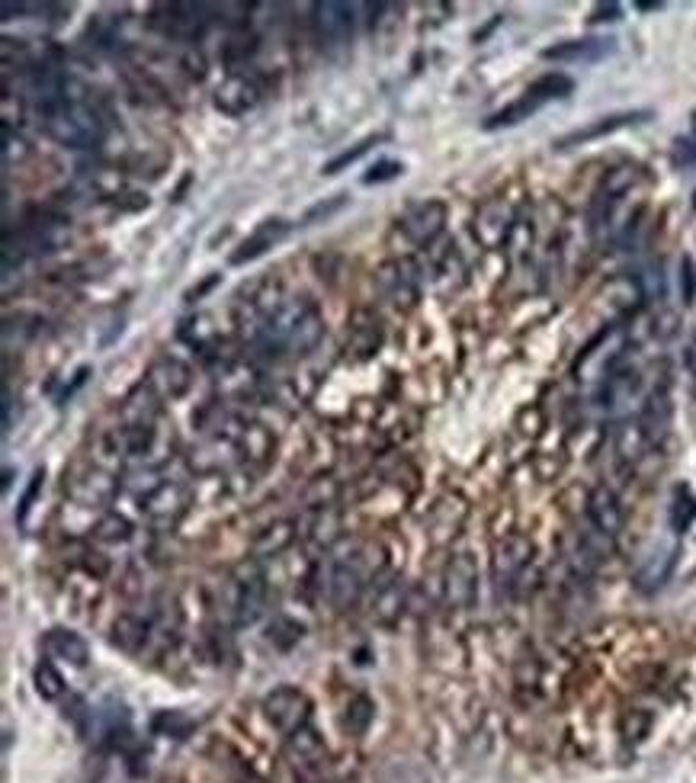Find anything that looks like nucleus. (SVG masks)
Masks as SVG:
<instances>
[{"label":"nucleus","instance_id":"obj_1","mask_svg":"<svg viewBox=\"0 0 696 783\" xmlns=\"http://www.w3.org/2000/svg\"><path fill=\"white\" fill-rule=\"evenodd\" d=\"M33 110L39 116V126L45 129V135L55 138V142L65 148H74V151L94 148L103 138L100 113L84 97L68 94V90L61 97L33 103Z\"/></svg>","mask_w":696,"mask_h":783},{"label":"nucleus","instance_id":"obj_2","mask_svg":"<svg viewBox=\"0 0 696 783\" xmlns=\"http://www.w3.org/2000/svg\"><path fill=\"white\" fill-rule=\"evenodd\" d=\"M533 565V540L523 533H507L494 546V556H491V578H494V588H498L501 597L517 594L523 575L527 568Z\"/></svg>","mask_w":696,"mask_h":783},{"label":"nucleus","instance_id":"obj_3","mask_svg":"<svg viewBox=\"0 0 696 783\" xmlns=\"http://www.w3.org/2000/svg\"><path fill=\"white\" fill-rule=\"evenodd\" d=\"M376 286H379V293L401 312L414 309L417 299H421V273H417V264L408 257L382 264L376 273Z\"/></svg>","mask_w":696,"mask_h":783},{"label":"nucleus","instance_id":"obj_4","mask_svg":"<svg viewBox=\"0 0 696 783\" xmlns=\"http://www.w3.org/2000/svg\"><path fill=\"white\" fill-rule=\"evenodd\" d=\"M264 716L276 732L292 735L296 729L308 726V719H312V700L299 687H276L264 697Z\"/></svg>","mask_w":696,"mask_h":783},{"label":"nucleus","instance_id":"obj_5","mask_svg":"<svg viewBox=\"0 0 696 783\" xmlns=\"http://www.w3.org/2000/svg\"><path fill=\"white\" fill-rule=\"evenodd\" d=\"M119 491V479L113 472H106L94 463L87 466H77L71 472V482H68V495L74 508H106Z\"/></svg>","mask_w":696,"mask_h":783},{"label":"nucleus","instance_id":"obj_6","mask_svg":"<svg viewBox=\"0 0 696 783\" xmlns=\"http://www.w3.org/2000/svg\"><path fill=\"white\" fill-rule=\"evenodd\" d=\"M478 597V562L472 552H453L443 568V601L450 610H469Z\"/></svg>","mask_w":696,"mask_h":783},{"label":"nucleus","instance_id":"obj_7","mask_svg":"<svg viewBox=\"0 0 696 783\" xmlns=\"http://www.w3.org/2000/svg\"><path fill=\"white\" fill-rule=\"evenodd\" d=\"M190 511V491L183 482H170L164 479L151 495L142 501V514L151 527H161L170 530L180 524V517Z\"/></svg>","mask_w":696,"mask_h":783},{"label":"nucleus","instance_id":"obj_8","mask_svg":"<svg viewBox=\"0 0 696 783\" xmlns=\"http://www.w3.org/2000/svg\"><path fill=\"white\" fill-rule=\"evenodd\" d=\"M636 180H639V167H632V164H623V167H613V171H607V177L600 180V187L594 193V203H591L594 228H603L613 219L616 206H620L623 196L636 187Z\"/></svg>","mask_w":696,"mask_h":783},{"label":"nucleus","instance_id":"obj_9","mask_svg":"<svg viewBox=\"0 0 696 783\" xmlns=\"http://www.w3.org/2000/svg\"><path fill=\"white\" fill-rule=\"evenodd\" d=\"M514 228H517L514 206H510L507 199H491V203L478 209V216L472 222V235L482 248L494 251V248H501L504 241H510Z\"/></svg>","mask_w":696,"mask_h":783},{"label":"nucleus","instance_id":"obj_10","mask_svg":"<svg viewBox=\"0 0 696 783\" xmlns=\"http://www.w3.org/2000/svg\"><path fill=\"white\" fill-rule=\"evenodd\" d=\"M443 225H446V206L440 199H427V203L411 206L405 216L398 219V232L405 235L414 248H427V244L437 241Z\"/></svg>","mask_w":696,"mask_h":783},{"label":"nucleus","instance_id":"obj_11","mask_svg":"<svg viewBox=\"0 0 696 783\" xmlns=\"http://www.w3.org/2000/svg\"><path fill=\"white\" fill-rule=\"evenodd\" d=\"M373 581V620L379 626H395L401 613L408 610V588L405 578L395 572H379Z\"/></svg>","mask_w":696,"mask_h":783},{"label":"nucleus","instance_id":"obj_12","mask_svg":"<svg viewBox=\"0 0 696 783\" xmlns=\"http://www.w3.org/2000/svg\"><path fill=\"white\" fill-rule=\"evenodd\" d=\"M587 520H591V527L600 530L603 536H610V540H616L626 524V511L620 504V495H616L613 488L607 485H597L591 488V495H587Z\"/></svg>","mask_w":696,"mask_h":783},{"label":"nucleus","instance_id":"obj_13","mask_svg":"<svg viewBox=\"0 0 696 783\" xmlns=\"http://www.w3.org/2000/svg\"><path fill=\"white\" fill-rule=\"evenodd\" d=\"M639 395H642V373L616 366L600 389V405L610 414H626L632 408V402H639Z\"/></svg>","mask_w":696,"mask_h":783},{"label":"nucleus","instance_id":"obj_14","mask_svg":"<svg viewBox=\"0 0 696 783\" xmlns=\"http://www.w3.org/2000/svg\"><path fill=\"white\" fill-rule=\"evenodd\" d=\"M260 100V87L247 74H231L219 87H215V110H222L225 116H244L247 110H254Z\"/></svg>","mask_w":696,"mask_h":783},{"label":"nucleus","instance_id":"obj_15","mask_svg":"<svg viewBox=\"0 0 696 783\" xmlns=\"http://www.w3.org/2000/svg\"><path fill=\"white\" fill-rule=\"evenodd\" d=\"M299 530L312 546L331 549L340 540V533H344V517H340L337 504H328V508H308Z\"/></svg>","mask_w":696,"mask_h":783},{"label":"nucleus","instance_id":"obj_16","mask_svg":"<svg viewBox=\"0 0 696 783\" xmlns=\"http://www.w3.org/2000/svg\"><path fill=\"white\" fill-rule=\"evenodd\" d=\"M148 386L161 395V402H164V398H170V402H174V398H183L190 392V386H193L190 366L174 360V357H161L148 370Z\"/></svg>","mask_w":696,"mask_h":783},{"label":"nucleus","instance_id":"obj_17","mask_svg":"<svg viewBox=\"0 0 696 783\" xmlns=\"http://www.w3.org/2000/svg\"><path fill=\"white\" fill-rule=\"evenodd\" d=\"M158 411H161V395L148 382H142V386H135L126 395V402L119 408V418L122 427H148V424H158Z\"/></svg>","mask_w":696,"mask_h":783},{"label":"nucleus","instance_id":"obj_18","mask_svg":"<svg viewBox=\"0 0 696 783\" xmlns=\"http://www.w3.org/2000/svg\"><path fill=\"white\" fill-rule=\"evenodd\" d=\"M315 29L324 42H344L353 29V7L350 4H334V0L315 4Z\"/></svg>","mask_w":696,"mask_h":783},{"label":"nucleus","instance_id":"obj_19","mask_svg":"<svg viewBox=\"0 0 696 783\" xmlns=\"http://www.w3.org/2000/svg\"><path fill=\"white\" fill-rule=\"evenodd\" d=\"M273 434L267 431L264 424H244L238 427V456L244 463H251L257 469H264L270 459H273Z\"/></svg>","mask_w":696,"mask_h":783},{"label":"nucleus","instance_id":"obj_20","mask_svg":"<svg viewBox=\"0 0 696 783\" xmlns=\"http://www.w3.org/2000/svg\"><path fill=\"white\" fill-rule=\"evenodd\" d=\"M616 49L613 39H571V42H559V45H549L543 52V58L549 61H600L607 58Z\"/></svg>","mask_w":696,"mask_h":783},{"label":"nucleus","instance_id":"obj_21","mask_svg":"<svg viewBox=\"0 0 696 783\" xmlns=\"http://www.w3.org/2000/svg\"><path fill=\"white\" fill-rule=\"evenodd\" d=\"M652 113H616V116H600L597 122H591V126L584 129H575L568 132L565 138H559V148H571V145H584V142H594V138H603L610 132H620L626 126H632V122H642L648 119Z\"/></svg>","mask_w":696,"mask_h":783},{"label":"nucleus","instance_id":"obj_22","mask_svg":"<svg viewBox=\"0 0 696 783\" xmlns=\"http://www.w3.org/2000/svg\"><path fill=\"white\" fill-rule=\"evenodd\" d=\"M296 524L292 520H276V524H267L264 530H257L254 543H251V552L254 559H273V556H283V552L292 546V540H296Z\"/></svg>","mask_w":696,"mask_h":783},{"label":"nucleus","instance_id":"obj_23","mask_svg":"<svg viewBox=\"0 0 696 783\" xmlns=\"http://www.w3.org/2000/svg\"><path fill=\"white\" fill-rule=\"evenodd\" d=\"M45 652H49L52 658H58V662L74 665V668H84L87 658H90L87 642L77 633H71V629H49V636H45Z\"/></svg>","mask_w":696,"mask_h":783},{"label":"nucleus","instance_id":"obj_24","mask_svg":"<svg viewBox=\"0 0 696 783\" xmlns=\"http://www.w3.org/2000/svg\"><path fill=\"white\" fill-rule=\"evenodd\" d=\"M286 235V222L283 219H270V222H264L257 228V232L247 238L241 248L231 254V264L235 267H241V264H247V260H257L260 254H267L276 241H280Z\"/></svg>","mask_w":696,"mask_h":783},{"label":"nucleus","instance_id":"obj_25","mask_svg":"<svg viewBox=\"0 0 696 783\" xmlns=\"http://www.w3.org/2000/svg\"><path fill=\"white\" fill-rule=\"evenodd\" d=\"M668 421H671V402H668V392L658 389V392L648 395V402H645V408H642L639 424H642L645 437L652 440V443H658V440L664 437V431H668Z\"/></svg>","mask_w":696,"mask_h":783},{"label":"nucleus","instance_id":"obj_26","mask_svg":"<svg viewBox=\"0 0 696 783\" xmlns=\"http://www.w3.org/2000/svg\"><path fill=\"white\" fill-rule=\"evenodd\" d=\"M321 334H324V321H321V315L312 309L308 312L299 325H296V331L289 334V341H286V353L289 357H302V353H312L315 347H318V341H321Z\"/></svg>","mask_w":696,"mask_h":783},{"label":"nucleus","instance_id":"obj_27","mask_svg":"<svg viewBox=\"0 0 696 783\" xmlns=\"http://www.w3.org/2000/svg\"><path fill=\"white\" fill-rule=\"evenodd\" d=\"M97 546H126L132 540V524L122 514H103L94 524Z\"/></svg>","mask_w":696,"mask_h":783},{"label":"nucleus","instance_id":"obj_28","mask_svg":"<svg viewBox=\"0 0 696 783\" xmlns=\"http://www.w3.org/2000/svg\"><path fill=\"white\" fill-rule=\"evenodd\" d=\"M539 100H533L530 94L527 97H520L517 103H510V106H504V110H498V113H491L488 119H485V129L488 132H494V129H507V126H517V122H523V119H530L536 110H539Z\"/></svg>","mask_w":696,"mask_h":783},{"label":"nucleus","instance_id":"obj_29","mask_svg":"<svg viewBox=\"0 0 696 783\" xmlns=\"http://www.w3.org/2000/svg\"><path fill=\"white\" fill-rule=\"evenodd\" d=\"M571 90H575V81L568 78V74H543L539 81H533L530 87H527V94L533 97V100H539V103H552V100H562V97H568Z\"/></svg>","mask_w":696,"mask_h":783},{"label":"nucleus","instance_id":"obj_30","mask_svg":"<svg viewBox=\"0 0 696 783\" xmlns=\"http://www.w3.org/2000/svg\"><path fill=\"white\" fill-rule=\"evenodd\" d=\"M652 447V440L645 437L642 424H623L620 431H616V453H620L623 463H636V459Z\"/></svg>","mask_w":696,"mask_h":783},{"label":"nucleus","instance_id":"obj_31","mask_svg":"<svg viewBox=\"0 0 696 783\" xmlns=\"http://www.w3.org/2000/svg\"><path fill=\"white\" fill-rule=\"evenodd\" d=\"M668 517H671L674 533H687V530H690V524L696 520V498L690 495V488H677V491H674Z\"/></svg>","mask_w":696,"mask_h":783},{"label":"nucleus","instance_id":"obj_32","mask_svg":"<svg viewBox=\"0 0 696 783\" xmlns=\"http://www.w3.org/2000/svg\"><path fill=\"white\" fill-rule=\"evenodd\" d=\"M382 344V331H379V321H357L350 325V350H360V357H373Z\"/></svg>","mask_w":696,"mask_h":783},{"label":"nucleus","instance_id":"obj_33","mask_svg":"<svg viewBox=\"0 0 696 783\" xmlns=\"http://www.w3.org/2000/svg\"><path fill=\"white\" fill-rule=\"evenodd\" d=\"M671 568H674V552H661V556H655L652 562H648L642 572H639V588L642 591H655V588H661L664 581H668V575H671Z\"/></svg>","mask_w":696,"mask_h":783},{"label":"nucleus","instance_id":"obj_34","mask_svg":"<svg viewBox=\"0 0 696 783\" xmlns=\"http://www.w3.org/2000/svg\"><path fill=\"white\" fill-rule=\"evenodd\" d=\"M373 716H376V710H373V700L369 697H353L350 703H347V713H344V729L350 732V735H363L366 729H369V723H373Z\"/></svg>","mask_w":696,"mask_h":783},{"label":"nucleus","instance_id":"obj_35","mask_svg":"<svg viewBox=\"0 0 696 783\" xmlns=\"http://www.w3.org/2000/svg\"><path fill=\"white\" fill-rule=\"evenodd\" d=\"M33 681H36V690H39L42 700H58L61 694H65V678H61L52 662H39L36 671H33Z\"/></svg>","mask_w":696,"mask_h":783},{"label":"nucleus","instance_id":"obj_36","mask_svg":"<svg viewBox=\"0 0 696 783\" xmlns=\"http://www.w3.org/2000/svg\"><path fill=\"white\" fill-rule=\"evenodd\" d=\"M648 729H652V713H645V710H626L623 719H620V732L629 745L642 742L648 735Z\"/></svg>","mask_w":696,"mask_h":783},{"label":"nucleus","instance_id":"obj_37","mask_svg":"<svg viewBox=\"0 0 696 783\" xmlns=\"http://www.w3.org/2000/svg\"><path fill=\"white\" fill-rule=\"evenodd\" d=\"M379 142H382V135H369V138H363V142H360L357 148H347L344 155H337L334 161L324 164V174H340V171H344V167L357 164V161L366 155V151L373 148V145H379Z\"/></svg>","mask_w":696,"mask_h":783},{"label":"nucleus","instance_id":"obj_38","mask_svg":"<svg viewBox=\"0 0 696 783\" xmlns=\"http://www.w3.org/2000/svg\"><path fill=\"white\" fill-rule=\"evenodd\" d=\"M193 729V723L183 713H161L158 719H154V732L161 735H174V739H183Z\"/></svg>","mask_w":696,"mask_h":783},{"label":"nucleus","instance_id":"obj_39","mask_svg":"<svg viewBox=\"0 0 696 783\" xmlns=\"http://www.w3.org/2000/svg\"><path fill=\"white\" fill-rule=\"evenodd\" d=\"M401 174H405V167H401L398 161H379L376 167H369V174L363 177V183H366V187H373V183L398 180Z\"/></svg>","mask_w":696,"mask_h":783},{"label":"nucleus","instance_id":"obj_40","mask_svg":"<svg viewBox=\"0 0 696 783\" xmlns=\"http://www.w3.org/2000/svg\"><path fill=\"white\" fill-rule=\"evenodd\" d=\"M344 206H347V199H344V196H334L331 203H318V206L308 209L302 222H305V225H312V222H318V219H331L334 212H340Z\"/></svg>","mask_w":696,"mask_h":783},{"label":"nucleus","instance_id":"obj_41","mask_svg":"<svg viewBox=\"0 0 696 783\" xmlns=\"http://www.w3.org/2000/svg\"><path fill=\"white\" fill-rule=\"evenodd\" d=\"M26 142L20 135H13V129L7 126L4 129V164H13V161H23L26 158Z\"/></svg>","mask_w":696,"mask_h":783},{"label":"nucleus","instance_id":"obj_42","mask_svg":"<svg viewBox=\"0 0 696 783\" xmlns=\"http://www.w3.org/2000/svg\"><path fill=\"white\" fill-rule=\"evenodd\" d=\"M39 488H42V469H36L33 482H29L26 495H23V501H20V511H17V524H20V527H26V517H29V511H33V501H36V495H39Z\"/></svg>","mask_w":696,"mask_h":783},{"label":"nucleus","instance_id":"obj_43","mask_svg":"<svg viewBox=\"0 0 696 783\" xmlns=\"http://www.w3.org/2000/svg\"><path fill=\"white\" fill-rule=\"evenodd\" d=\"M620 17V4H600V7H594V23H603V20H616Z\"/></svg>","mask_w":696,"mask_h":783},{"label":"nucleus","instance_id":"obj_44","mask_svg":"<svg viewBox=\"0 0 696 783\" xmlns=\"http://www.w3.org/2000/svg\"><path fill=\"white\" fill-rule=\"evenodd\" d=\"M684 299H693V270H690V260H684Z\"/></svg>","mask_w":696,"mask_h":783},{"label":"nucleus","instance_id":"obj_45","mask_svg":"<svg viewBox=\"0 0 696 783\" xmlns=\"http://www.w3.org/2000/svg\"><path fill=\"white\" fill-rule=\"evenodd\" d=\"M167 783H174V780H167Z\"/></svg>","mask_w":696,"mask_h":783}]
</instances>
